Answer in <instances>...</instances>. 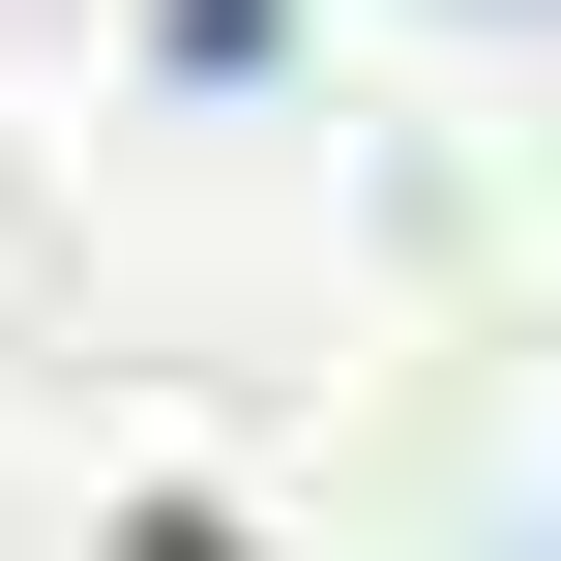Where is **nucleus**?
Instances as JSON below:
<instances>
[{"label":"nucleus","instance_id":"obj_1","mask_svg":"<svg viewBox=\"0 0 561 561\" xmlns=\"http://www.w3.org/2000/svg\"><path fill=\"white\" fill-rule=\"evenodd\" d=\"M503 30H533V0H503Z\"/></svg>","mask_w":561,"mask_h":561}]
</instances>
